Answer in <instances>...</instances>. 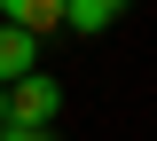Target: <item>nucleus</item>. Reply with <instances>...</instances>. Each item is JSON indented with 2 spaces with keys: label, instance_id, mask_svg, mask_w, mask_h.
<instances>
[{
  "label": "nucleus",
  "instance_id": "obj_5",
  "mask_svg": "<svg viewBox=\"0 0 157 141\" xmlns=\"http://www.w3.org/2000/svg\"><path fill=\"white\" fill-rule=\"evenodd\" d=\"M8 141H55L47 125H8Z\"/></svg>",
  "mask_w": 157,
  "mask_h": 141
},
{
  "label": "nucleus",
  "instance_id": "obj_2",
  "mask_svg": "<svg viewBox=\"0 0 157 141\" xmlns=\"http://www.w3.org/2000/svg\"><path fill=\"white\" fill-rule=\"evenodd\" d=\"M32 63H39V39L24 32V24H0V86H16Z\"/></svg>",
  "mask_w": 157,
  "mask_h": 141
},
{
  "label": "nucleus",
  "instance_id": "obj_4",
  "mask_svg": "<svg viewBox=\"0 0 157 141\" xmlns=\"http://www.w3.org/2000/svg\"><path fill=\"white\" fill-rule=\"evenodd\" d=\"M118 16H126V0H63V24L71 32H110Z\"/></svg>",
  "mask_w": 157,
  "mask_h": 141
},
{
  "label": "nucleus",
  "instance_id": "obj_3",
  "mask_svg": "<svg viewBox=\"0 0 157 141\" xmlns=\"http://www.w3.org/2000/svg\"><path fill=\"white\" fill-rule=\"evenodd\" d=\"M0 16L24 24V32L39 39V32H55V24H63V0H0Z\"/></svg>",
  "mask_w": 157,
  "mask_h": 141
},
{
  "label": "nucleus",
  "instance_id": "obj_1",
  "mask_svg": "<svg viewBox=\"0 0 157 141\" xmlns=\"http://www.w3.org/2000/svg\"><path fill=\"white\" fill-rule=\"evenodd\" d=\"M63 110V86L47 79V71H24L16 86H8V125H47Z\"/></svg>",
  "mask_w": 157,
  "mask_h": 141
},
{
  "label": "nucleus",
  "instance_id": "obj_6",
  "mask_svg": "<svg viewBox=\"0 0 157 141\" xmlns=\"http://www.w3.org/2000/svg\"><path fill=\"white\" fill-rule=\"evenodd\" d=\"M0 125H8V86H0Z\"/></svg>",
  "mask_w": 157,
  "mask_h": 141
}]
</instances>
